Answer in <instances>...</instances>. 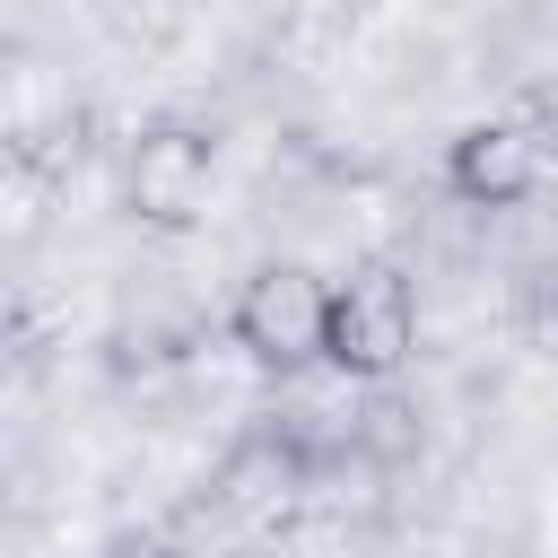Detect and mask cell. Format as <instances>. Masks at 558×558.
I'll return each instance as SVG.
<instances>
[{
	"label": "cell",
	"instance_id": "cell-4",
	"mask_svg": "<svg viewBox=\"0 0 558 558\" xmlns=\"http://www.w3.org/2000/svg\"><path fill=\"white\" fill-rule=\"evenodd\" d=\"M445 183H453V201H471V209H514V201H532V192H541V131H523V122H471V131L453 140V157H445Z\"/></svg>",
	"mask_w": 558,
	"mask_h": 558
},
{
	"label": "cell",
	"instance_id": "cell-5",
	"mask_svg": "<svg viewBox=\"0 0 558 558\" xmlns=\"http://www.w3.org/2000/svg\"><path fill=\"white\" fill-rule=\"evenodd\" d=\"M296 488H305V453H296L279 427L244 436V445L218 462V506H227V514H244V523L288 514V497H296Z\"/></svg>",
	"mask_w": 558,
	"mask_h": 558
},
{
	"label": "cell",
	"instance_id": "cell-1",
	"mask_svg": "<svg viewBox=\"0 0 558 558\" xmlns=\"http://www.w3.org/2000/svg\"><path fill=\"white\" fill-rule=\"evenodd\" d=\"M418 340V305H410V279L392 262H357L340 288H331V331H323V366L349 375V384H384Z\"/></svg>",
	"mask_w": 558,
	"mask_h": 558
},
{
	"label": "cell",
	"instance_id": "cell-2",
	"mask_svg": "<svg viewBox=\"0 0 558 558\" xmlns=\"http://www.w3.org/2000/svg\"><path fill=\"white\" fill-rule=\"evenodd\" d=\"M227 331L253 366H314L323 357V331H331V288L305 270V262H262L235 305H227Z\"/></svg>",
	"mask_w": 558,
	"mask_h": 558
},
{
	"label": "cell",
	"instance_id": "cell-6",
	"mask_svg": "<svg viewBox=\"0 0 558 558\" xmlns=\"http://www.w3.org/2000/svg\"><path fill=\"white\" fill-rule=\"evenodd\" d=\"M105 558H166V541H148V532H140V541H113Z\"/></svg>",
	"mask_w": 558,
	"mask_h": 558
},
{
	"label": "cell",
	"instance_id": "cell-3",
	"mask_svg": "<svg viewBox=\"0 0 558 558\" xmlns=\"http://www.w3.org/2000/svg\"><path fill=\"white\" fill-rule=\"evenodd\" d=\"M209 174H218V140H209L201 122H148V131L131 140V157H122L131 218L183 235V227L209 209Z\"/></svg>",
	"mask_w": 558,
	"mask_h": 558
}]
</instances>
